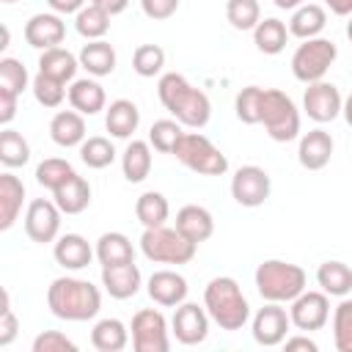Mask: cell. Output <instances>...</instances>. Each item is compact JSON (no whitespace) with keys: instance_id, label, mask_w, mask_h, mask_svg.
I'll list each match as a JSON object with an SVG mask.
<instances>
[{"instance_id":"1","label":"cell","mask_w":352,"mask_h":352,"mask_svg":"<svg viewBox=\"0 0 352 352\" xmlns=\"http://www.w3.org/2000/svg\"><path fill=\"white\" fill-rule=\"evenodd\" d=\"M157 96H160L162 107L170 113V118H176L187 129H204L212 118L209 96L179 72H168L160 77Z\"/></svg>"},{"instance_id":"2","label":"cell","mask_w":352,"mask_h":352,"mask_svg":"<svg viewBox=\"0 0 352 352\" xmlns=\"http://www.w3.org/2000/svg\"><path fill=\"white\" fill-rule=\"evenodd\" d=\"M47 305L58 319L66 322H88L102 308V292L91 280L63 275L55 278L47 289Z\"/></svg>"},{"instance_id":"3","label":"cell","mask_w":352,"mask_h":352,"mask_svg":"<svg viewBox=\"0 0 352 352\" xmlns=\"http://www.w3.org/2000/svg\"><path fill=\"white\" fill-rule=\"evenodd\" d=\"M204 308L209 314V319L220 327V330H242L250 319V305L248 297L242 294V286L228 278V275H217L206 283L204 289Z\"/></svg>"},{"instance_id":"4","label":"cell","mask_w":352,"mask_h":352,"mask_svg":"<svg viewBox=\"0 0 352 352\" xmlns=\"http://www.w3.org/2000/svg\"><path fill=\"white\" fill-rule=\"evenodd\" d=\"M256 289L264 302H292L297 294L305 292L308 275L300 264L283 261V258H267L256 267Z\"/></svg>"},{"instance_id":"5","label":"cell","mask_w":352,"mask_h":352,"mask_svg":"<svg viewBox=\"0 0 352 352\" xmlns=\"http://www.w3.org/2000/svg\"><path fill=\"white\" fill-rule=\"evenodd\" d=\"M198 245L190 242L179 228L154 226L140 234V253L154 264H190Z\"/></svg>"},{"instance_id":"6","label":"cell","mask_w":352,"mask_h":352,"mask_svg":"<svg viewBox=\"0 0 352 352\" xmlns=\"http://www.w3.org/2000/svg\"><path fill=\"white\" fill-rule=\"evenodd\" d=\"M261 124L267 135L275 143H289L300 138V110L289 94L280 88H264V102H261Z\"/></svg>"},{"instance_id":"7","label":"cell","mask_w":352,"mask_h":352,"mask_svg":"<svg viewBox=\"0 0 352 352\" xmlns=\"http://www.w3.org/2000/svg\"><path fill=\"white\" fill-rule=\"evenodd\" d=\"M173 157L198 176H223L228 170L226 154L201 132H184L173 148Z\"/></svg>"},{"instance_id":"8","label":"cell","mask_w":352,"mask_h":352,"mask_svg":"<svg viewBox=\"0 0 352 352\" xmlns=\"http://www.w3.org/2000/svg\"><path fill=\"white\" fill-rule=\"evenodd\" d=\"M336 58H338V47L333 38H324V36L305 38L292 55V74L305 85L324 80V74L330 72Z\"/></svg>"},{"instance_id":"9","label":"cell","mask_w":352,"mask_h":352,"mask_svg":"<svg viewBox=\"0 0 352 352\" xmlns=\"http://www.w3.org/2000/svg\"><path fill=\"white\" fill-rule=\"evenodd\" d=\"M132 346L135 352H168L170 349V330L157 308H140L132 316Z\"/></svg>"},{"instance_id":"10","label":"cell","mask_w":352,"mask_h":352,"mask_svg":"<svg viewBox=\"0 0 352 352\" xmlns=\"http://www.w3.org/2000/svg\"><path fill=\"white\" fill-rule=\"evenodd\" d=\"M272 192V179L264 168L258 165H242L234 170L231 176V198L239 204V206H248V209H256L261 206Z\"/></svg>"},{"instance_id":"11","label":"cell","mask_w":352,"mask_h":352,"mask_svg":"<svg viewBox=\"0 0 352 352\" xmlns=\"http://www.w3.org/2000/svg\"><path fill=\"white\" fill-rule=\"evenodd\" d=\"M60 209L55 201H47V198H33L28 204V212H25V234L30 242H38V245H47V242H55L58 239V231H60Z\"/></svg>"},{"instance_id":"12","label":"cell","mask_w":352,"mask_h":352,"mask_svg":"<svg viewBox=\"0 0 352 352\" xmlns=\"http://www.w3.org/2000/svg\"><path fill=\"white\" fill-rule=\"evenodd\" d=\"M289 316H292V324L302 333H314V330H322L330 319V294L324 292H302L297 294L292 302H289Z\"/></svg>"},{"instance_id":"13","label":"cell","mask_w":352,"mask_h":352,"mask_svg":"<svg viewBox=\"0 0 352 352\" xmlns=\"http://www.w3.org/2000/svg\"><path fill=\"white\" fill-rule=\"evenodd\" d=\"M341 107H344V96L333 82H327V80L308 82V88L302 94V110L308 113L311 121H316V124L336 121L341 116Z\"/></svg>"},{"instance_id":"14","label":"cell","mask_w":352,"mask_h":352,"mask_svg":"<svg viewBox=\"0 0 352 352\" xmlns=\"http://www.w3.org/2000/svg\"><path fill=\"white\" fill-rule=\"evenodd\" d=\"M289 327H292V316L283 308V302H267L264 308H258L253 314V322H250V333H253L256 344H261V346L283 344Z\"/></svg>"},{"instance_id":"15","label":"cell","mask_w":352,"mask_h":352,"mask_svg":"<svg viewBox=\"0 0 352 352\" xmlns=\"http://www.w3.org/2000/svg\"><path fill=\"white\" fill-rule=\"evenodd\" d=\"M170 333L176 336L179 344L184 346H195V344H204L206 336H209V314L204 305L198 302H182L176 305V314L170 319Z\"/></svg>"},{"instance_id":"16","label":"cell","mask_w":352,"mask_h":352,"mask_svg":"<svg viewBox=\"0 0 352 352\" xmlns=\"http://www.w3.org/2000/svg\"><path fill=\"white\" fill-rule=\"evenodd\" d=\"M146 292H148V297H151L157 305H162V308H176V305H182V302L187 300L190 286H187V278L179 275L176 270H157V272H151V278L146 280Z\"/></svg>"},{"instance_id":"17","label":"cell","mask_w":352,"mask_h":352,"mask_svg":"<svg viewBox=\"0 0 352 352\" xmlns=\"http://www.w3.org/2000/svg\"><path fill=\"white\" fill-rule=\"evenodd\" d=\"M66 38V22L60 19V14L50 11V14H33L25 22V41L33 50H50V47H60Z\"/></svg>"},{"instance_id":"18","label":"cell","mask_w":352,"mask_h":352,"mask_svg":"<svg viewBox=\"0 0 352 352\" xmlns=\"http://www.w3.org/2000/svg\"><path fill=\"white\" fill-rule=\"evenodd\" d=\"M333 148H336V143H333L330 132H324L322 126H316V129L300 135L297 160H300V165H302L305 170H322V168L330 162Z\"/></svg>"},{"instance_id":"19","label":"cell","mask_w":352,"mask_h":352,"mask_svg":"<svg viewBox=\"0 0 352 352\" xmlns=\"http://www.w3.org/2000/svg\"><path fill=\"white\" fill-rule=\"evenodd\" d=\"M102 286L113 300H129L140 292L143 286V275L138 270L135 261L129 264H113V267H102Z\"/></svg>"},{"instance_id":"20","label":"cell","mask_w":352,"mask_h":352,"mask_svg":"<svg viewBox=\"0 0 352 352\" xmlns=\"http://www.w3.org/2000/svg\"><path fill=\"white\" fill-rule=\"evenodd\" d=\"M52 256L55 261L63 267V270H85L91 264V258L96 256V250L88 245V239L82 234H63L55 239V248H52Z\"/></svg>"},{"instance_id":"21","label":"cell","mask_w":352,"mask_h":352,"mask_svg":"<svg viewBox=\"0 0 352 352\" xmlns=\"http://www.w3.org/2000/svg\"><path fill=\"white\" fill-rule=\"evenodd\" d=\"M140 126V110L132 99H116L104 107V129L118 138V140H126L138 132Z\"/></svg>"},{"instance_id":"22","label":"cell","mask_w":352,"mask_h":352,"mask_svg":"<svg viewBox=\"0 0 352 352\" xmlns=\"http://www.w3.org/2000/svg\"><path fill=\"white\" fill-rule=\"evenodd\" d=\"M85 116L77 113L74 107L72 110H58L50 121V138L52 143H58L60 148H74V146H82L85 140Z\"/></svg>"},{"instance_id":"23","label":"cell","mask_w":352,"mask_h":352,"mask_svg":"<svg viewBox=\"0 0 352 352\" xmlns=\"http://www.w3.org/2000/svg\"><path fill=\"white\" fill-rule=\"evenodd\" d=\"M176 228L195 245L206 242L212 234H214V217L206 206H198V204H187L176 212Z\"/></svg>"},{"instance_id":"24","label":"cell","mask_w":352,"mask_h":352,"mask_svg":"<svg viewBox=\"0 0 352 352\" xmlns=\"http://www.w3.org/2000/svg\"><path fill=\"white\" fill-rule=\"evenodd\" d=\"M69 104L82 113V116H96L107 107V96H104V88L102 82H96L94 77H80V80H72L69 85Z\"/></svg>"},{"instance_id":"25","label":"cell","mask_w":352,"mask_h":352,"mask_svg":"<svg viewBox=\"0 0 352 352\" xmlns=\"http://www.w3.org/2000/svg\"><path fill=\"white\" fill-rule=\"evenodd\" d=\"M22 204H25V184L19 176L14 173H0V231H8L19 214H22Z\"/></svg>"},{"instance_id":"26","label":"cell","mask_w":352,"mask_h":352,"mask_svg":"<svg viewBox=\"0 0 352 352\" xmlns=\"http://www.w3.org/2000/svg\"><path fill=\"white\" fill-rule=\"evenodd\" d=\"M324 25H327V11L319 3H302L289 16V33L297 36L300 41L316 38L324 30Z\"/></svg>"},{"instance_id":"27","label":"cell","mask_w":352,"mask_h":352,"mask_svg":"<svg viewBox=\"0 0 352 352\" xmlns=\"http://www.w3.org/2000/svg\"><path fill=\"white\" fill-rule=\"evenodd\" d=\"M80 66L91 74V77H107V74H113L116 72V50H113V44H107L104 38H96V41H88V44H82V50H80Z\"/></svg>"},{"instance_id":"28","label":"cell","mask_w":352,"mask_h":352,"mask_svg":"<svg viewBox=\"0 0 352 352\" xmlns=\"http://www.w3.org/2000/svg\"><path fill=\"white\" fill-rule=\"evenodd\" d=\"M77 69H80V58L74 52H69L66 47H50V50H41V55H38V72L50 74L60 82H72Z\"/></svg>"},{"instance_id":"29","label":"cell","mask_w":352,"mask_h":352,"mask_svg":"<svg viewBox=\"0 0 352 352\" xmlns=\"http://www.w3.org/2000/svg\"><path fill=\"white\" fill-rule=\"evenodd\" d=\"M126 344H129V330L116 316H104L91 327V346L99 352H121Z\"/></svg>"},{"instance_id":"30","label":"cell","mask_w":352,"mask_h":352,"mask_svg":"<svg viewBox=\"0 0 352 352\" xmlns=\"http://www.w3.org/2000/svg\"><path fill=\"white\" fill-rule=\"evenodd\" d=\"M121 173L126 182L140 184L151 173V143L148 140H129L121 154Z\"/></svg>"},{"instance_id":"31","label":"cell","mask_w":352,"mask_h":352,"mask_svg":"<svg viewBox=\"0 0 352 352\" xmlns=\"http://www.w3.org/2000/svg\"><path fill=\"white\" fill-rule=\"evenodd\" d=\"M52 201L58 204V209H60L63 214H80V212H85L88 204H91V184H88L80 173H74L66 184H60V187L52 192Z\"/></svg>"},{"instance_id":"32","label":"cell","mask_w":352,"mask_h":352,"mask_svg":"<svg viewBox=\"0 0 352 352\" xmlns=\"http://www.w3.org/2000/svg\"><path fill=\"white\" fill-rule=\"evenodd\" d=\"M96 258L102 267H113V264H129L135 261V248L129 242L126 234L121 231H107L96 239Z\"/></svg>"},{"instance_id":"33","label":"cell","mask_w":352,"mask_h":352,"mask_svg":"<svg viewBox=\"0 0 352 352\" xmlns=\"http://www.w3.org/2000/svg\"><path fill=\"white\" fill-rule=\"evenodd\" d=\"M289 25L280 22L278 16H267L261 19L256 28H253V44L258 52L264 55H278L286 50V41H289Z\"/></svg>"},{"instance_id":"34","label":"cell","mask_w":352,"mask_h":352,"mask_svg":"<svg viewBox=\"0 0 352 352\" xmlns=\"http://www.w3.org/2000/svg\"><path fill=\"white\" fill-rule=\"evenodd\" d=\"M316 283L330 297H346L352 292V267L344 261H322L316 270Z\"/></svg>"},{"instance_id":"35","label":"cell","mask_w":352,"mask_h":352,"mask_svg":"<svg viewBox=\"0 0 352 352\" xmlns=\"http://www.w3.org/2000/svg\"><path fill=\"white\" fill-rule=\"evenodd\" d=\"M170 214V204L162 192L157 190H146L143 195H138L135 201V217L140 220L143 228H154V226H165Z\"/></svg>"},{"instance_id":"36","label":"cell","mask_w":352,"mask_h":352,"mask_svg":"<svg viewBox=\"0 0 352 352\" xmlns=\"http://www.w3.org/2000/svg\"><path fill=\"white\" fill-rule=\"evenodd\" d=\"M74 28L82 38L88 41H96V38H104V33L110 30V14L94 3H85L77 14H74Z\"/></svg>"},{"instance_id":"37","label":"cell","mask_w":352,"mask_h":352,"mask_svg":"<svg viewBox=\"0 0 352 352\" xmlns=\"http://www.w3.org/2000/svg\"><path fill=\"white\" fill-rule=\"evenodd\" d=\"M77 170L72 168L69 160H60V157H47L36 165V182L41 187H47L50 192H55L60 184H66Z\"/></svg>"},{"instance_id":"38","label":"cell","mask_w":352,"mask_h":352,"mask_svg":"<svg viewBox=\"0 0 352 352\" xmlns=\"http://www.w3.org/2000/svg\"><path fill=\"white\" fill-rule=\"evenodd\" d=\"M30 160V146L16 129H3L0 132V162L6 168H22Z\"/></svg>"},{"instance_id":"39","label":"cell","mask_w":352,"mask_h":352,"mask_svg":"<svg viewBox=\"0 0 352 352\" xmlns=\"http://www.w3.org/2000/svg\"><path fill=\"white\" fill-rule=\"evenodd\" d=\"M80 160H82L88 168L102 170V168L113 165V160H116V148H113V143H110L107 138H102V135H91V138H85L82 146H80Z\"/></svg>"},{"instance_id":"40","label":"cell","mask_w":352,"mask_h":352,"mask_svg":"<svg viewBox=\"0 0 352 352\" xmlns=\"http://www.w3.org/2000/svg\"><path fill=\"white\" fill-rule=\"evenodd\" d=\"M261 102L264 88L261 85H245L234 99V113L242 124H261Z\"/></svg>"},{"instance_id":"41","label":"cell","mask_w":352,"mask_h":352,"mask_svg":"<svg viewBox=\"0 0 352 352\" xmlns=\"http://www.w3.org/2000/svg\"><path fill=\"white\" fill-rule=\"evenodd\" d=\"M226 19L234 30H253L261 22L258 0H226Z\"/></svg>"},{"instance_id":"42","label":"cell","mask_w":352,"mask_h":352,"mask_svg":"<svg viewBox=\"0 0 352 352\" xmlns=\"http://www.w3.org/2000/svg\"><path fill=\"white\" fill-rule=\"evenodd\" d=\"M165 66V50L160 44H140L132 52V69L138 77H157Z\"/></svg>"},{"instance_id":"43","label":"cell","mask_w":352,"mask_h":352,"mask_svg":"<svg viewBox=\"0 0 352 352\" xmlns=\"http://www.w3.org/2000/svg\"><path fill=\"white\" fill-rule=\"evenodd\" d=\"M182 135H184V129H182V124L176 118H160L148 129V143L160 154H173V148H176Z\"/></svg>"},{"instance_id":"44","label":"cell","mask_w":352,"mask_h":352,"mask_svg":"<svg viewBox=\"0 0 352 352\" xmlns=\"http://www.w3.org/2000/svg\"><path fill=\"white\" fill-rule=\"evenodd\" d=\"M333 344L338 352H352V300L341 297L333 308Z\"/></svg>"},{"instance_id":"45","label":"cell","mask_w":352,"mask_h":352,"mask_svg":"<svg viewBox=\"0 0 352 352\" xmlns=\"http://www.w3.org/2000/svg\"><path fill=\"white\" fill-rule=\"evenodd\" d=\"M30 85H33V96H36V102L41 107H60V102L69 96L66 82H60V80H55L50 74H41V72L33 77Z\"/></svg>"},{"instance_id":"46","label":"cell","mask_w":352,"mask_h":352,"mask_svg":"<svg viewBox=\"0 0 352 352\" xmlns=\"http://www.w3.org/2000/svg\"><path fill=\"white\" fill-rule=\"evenodd\" d=\"M28 82H30V77H28V69H25L22 60L8 58V55L0 58V85L3 88L14 91V94H22L28 88Z\"/></svg>"},{"instance_id":"47","label":"cell","mask_w":352,"mask_h":352,"mask_svg":"<svg viewBox=\"0 0 352 352\" xmlns=\"http://www.w3.org/2000/svg\"><path fill=\"white\" fill-rule=\"evenodd\" d=\"M33 352H77V344L60 330H44L33 338Z\"/></svg>"},{"instance_id":"48","label":"cell","mask_w":352,"mask_h":352,"mask_svg":"<svg viewBox=\"0 0 352 352\" xmlns=\"http://www.w3.org/2000/svg\"><path fill=\"white\" fill-rule=\"evenodd\" d=\"M0 346H8L14 338H16V330H19V322H16V314L11 308V294L8 289L0 292Z\"/></svg>"},{"instance_id":"49","label":"cell","mask_w":352,"mask_h":352,"mask_svg":"<svg viewBox=\"0 0 352 352\" xmlns=\"http://www.w3.org/2000/svg\"><path fill=\"white\" fill-rule=\"evenodd\" d=\"M140 8L148 19L154 22H162V19H170L179 8V0H140Z\"/></svg>"},{"instance_id":"50","label":"cell","mask_w":352,"mask_h":352,"mask_svg":"<svg viewBox=\"0 0 352 352\" xmlns=\"http://www.w3.org/2000/svg\"><path fill=\"white\" fill-rule=\"evenodd\" d=\"M16 99H19V94H14V91H8V88L0 85V124L3 126H8L14 121V116H16Z\"/></svg>"},{"instance_id":"51","label":"cell","mask_w":352,"mask_h":352,"mask_svg":"<svg viewBox=\"0 0 352 352\" xmlns=\"http://www.w3.org/2000/svg\"><path fill=\"white\" fill-rule=\"evenodd\" d=\"M47 6L55 11V14H77L82 6H85V0H47Z\"/></svg>"},{"instance_id":"52","label":"cell","mask_w":352,"mask_h":352,"mask_svg":"<svg viewBox=\"0 0 352 352\" xmlns=\"http://www.w3.org/2000/svg\"><path fill=\"white\" fill-rule=\"evenodd\" d=\"M283 346H286V349H305V352H316V349H319L316 341L308 338V336H292V338L283 341Z\"/></svg>"},{"instance_id":"53","label":"cell","mask_w":352,"mask_h":352,"mask_svg":"<svg viewBox=\"0 0 352 352\" xmlns=\"http://www.w3.org/2000/svg\"><path fill=\"white\" fill-rule=\"evenodd\" d=\"M94 6H99V8H104L110 16H116V14H121V11H126V6H129V0H91Z\"/></svg>"},{"instance_id":"54","label":"cell","mask_w":352,"mask_h":352,"mask_svg":"<svg viewBox=\"0 0 352 352\" xmlns=\"http://www.w3.org/2000/svg\"><path fill=\"white\" fill-rule=\"evenodd\" d=\"M324 6H327L336 16H349V14H352V0H324Z\"/></svg>"},{"instance_id":"55","label":"cell","mask_w":352,"mask_h":352,"mask_svg":"<svg viewBox=\"0 0 352 352\" xmlns=\"http://www.w3.org/2000/svg\"><path fill=\"white\" fill-rule=\"evenodd\" d=\"M280 11H294L297 6H302V3H308V0H272Z\"/></svg>"},{"instance_id":"56","label":"cell","mask_w":352,"mask_h":352,"mask_svg":"<svg viewBox=\"0 0 352 352\" xmlns=\"http://www.w3.org/2000/svg\"><path fill=\"white\" fill-rule=\"evenodd\" d=\"M341 116H344V121L352 126V94L344 99V107H341Z\"/></svg>"},{"instance_id":"57","label":"cell","mask_w":352,"mask_h":352,"mask_svg":"<svg viewBox=\"0 0 352 352\" xmlns=\"http://www.w3.org/2000/svg\"><path fill=\"white\" fill-rule=\"evenodd\" d=\"M346 38H349V41H352V19H349V22H346Z\"/></svg>"},{"instance_id":"58","label":"cell","mask_w":352,"mask_h":352,"mask_svg":"<svg viewBox=\"0 0 352 352\" xmlns=\"http://www.w3.org/2000/svg\"><path fill=\"white\" fill-rule=\"evenodd\" d=\"M3 3H16V0H3Z\"/></svg>"}]
</instances>
